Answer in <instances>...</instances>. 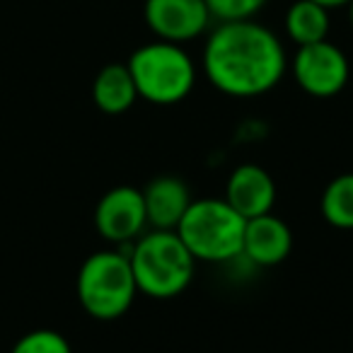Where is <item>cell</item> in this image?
I'll return each instance as SVG.
<instances>
[{
  "mask_svg": "<svg viewBox=\"0 0 353 353\" xmlns=\"http://www.w3.org/2000/svg\"><path fill=\"white\" fill-rule=\"evenodd\" d=\"M201 68L218 92L252 99L279 88L288 70V56L276 32L261 22H218L203 44Z\"/></svg>",
  "mask_w": 353,
  "mask_h": 353,
  "instance_id": "cell-1",
  "label": "cell"
},
{
  "mask_svg": "<svg viewBox=\"0 0 353 353\" xmlns=\"http://www.w3.org/2000/svg\"><path fill=\"white\" fill-rule=\"evenodd\" d=\"M138 293L170 300L189 288L196 259L174 230H145L126 250Z\"/></svg>",
  "mask_w": 353,
  "mask_h": 353,
  "instance_id": "cell-2",
  "label": "cell"
},
{
  "mask_svg": "<svg viewBox=\"0 0 353 353\" xmlns=\"http://www.w3.org/2000/svg\"><path fill=\"white\" fill-rule=\"evenodd\" d=\"M126 65L136 83L138 97L157 107L184 102L199 78L192 54L182 44L162 39L138 46L128 56Z\"/></svg>",
  "mask_w": 353,
  "mask_h": 353,
  "instance_id": "cell-3",
  "label": "cell"
},
{
  "mask_svg": "<svg viewBox=\"0 0 353 353\" xmlns=\"http://www.w3.org/2000/svg\"><path fill=\"white\" fill-rule=\"evenodd\" d=\"M75 295L85 312L99 322H114L131 310L138 295V285L133 279L131 261L126 250L92 252L80 264L75 279Z\"/></svg>",
  "mask_w": 353,
  "mask_h": 353,
  "instance_id": "cell-4",
  "label": "cell"
},
{
  "mask_svg": "<svg viewBox=\"0 0 353 353\" xmlns=\"http://www.w3.org/2000/svg\"><path fill=\"white\" fill-rule=\"evenodd\" d=\"M245 223L225 199L206 196L194 199L174 232L196 264H228L242 259Z\"/></svg>",
  "mask_w": 353,
  "mask_h": 353,
  "instance_id": "cell-5",
  "label": "cell"
},
{
  "mask_svg": "<svg viewBox=\"0 0 353 353\" xmlns=\"http://www.w3.org/2000/svg\"><path fill=\"white\" fill-rule=\"evenodd\" d=\"M288 68L298 88L317 99L336 97L351 78L348 56L329 39L298 46L295 56L288 61Z\"/></svg>",
  "mask_w": 353,
  "mask_h": 353,
  "instance_id": "cell-6",
  "label": "cell"
},
{
  "mask_svg": "<svg viewBox=\"0 0 353 353\" xmlns=\"http://www.w3.org/2000/svg\"><path fill=\"white\" fill-rule=\"evenodd\" d=\"M94 230L114 247H128L148 230L143 189L121 184L109 189L94 206Z\"/></svg>",
  "mask_w": 353,
  "mask_h": 353,
  "instance_id": "cell-7",
  "label": "cell"
},
{
  "mask_svg": "<svg viewBox=\"0 0 353 353\" xmlns=\"http://www.w3.org/2000/svg\"><path fill=\"white\" fill-rule=\"evenodd\" d=\"M143 22L155 39L184 46L206 34L213 17L206 0H143Z\"/></svg>",
  "mask_w": 353,
  "mask_h": 353,
  "instance_id": "cell-8",
  "label": "cell"
},
{
  "mask_svg": "<svg viewBox=\"0 0 353 353\" xmlns=\"http://www.w3.org/2000/svg\"><path fill=\"white\" fill-rule=\"evenodd\" d=\"M290 252H293V230L283 218L264 213L245 223L242 259L261 269H271L283 264Z\"/></svg>",
  "mask_w": 353,
  "mask_h": 353,
  "instance_id": "cell-9",
  "label": "cell"
},
{
  "mask_svg": "<svg viewBox=\"0 0 353 353\" xmlns=\"http://www.w3.org/2000/svg\"><path fill=\"white\" fill-rule=\"evenodd\" d=\"M276 196H279V189H276L274 176L264 167L254 165V162H245V165L235 167L230 172L225 182V196L223 199L245 221H250V218L274 211Z\"/></svg>",
  "mask_w": 353,
  "mask_h": 353,
  "instance_id": "cell-10",
  "label": "cell"
},
{
  "mask_svg": "<svg viewBox=\"0 0 353 353\" xmlns=\"http://www.w3.org/2000/svg\"><path fill=\"white\" fill-rule=\"evenodd\" d=\"M143 201L150 230H176L194 199L184 179L174 174H160L145 184Z\"/></svg>",
  "mask_w": 353,
  "mask_h": 353,
  "instance_id": "cell-11",
  "label": "cell"
},
{
  "mask_svg": "<svg viewBox=\"0 0 353 353\" xmlns=\"http://www.w3.org/2000/svg\"><path fill=\"white\" fill-rule=\"evenodd\" d=\"M138 90L126 63H107L92 83V102L102 114L119 117L136 104Z\"/></svg>",
  "mask_w": 353,
  "mask_h": 353,
  "instance_id": "cell-12",
  "label": "cell"
},
{
  "mask_svg": "<svg viewBox=\"0 0 353 353\" xmlns=\"http://www.w3.org/2000/svg\"><path fill=\"white\" fill-rule=\"evenodd\" d=\"M329 27H332L329 10L317 6V3H312V0H293L283 17L285 37L295 46H307V44L324 41L329 37Z\"/></svg>",
  "mask_w": 353,
  "mask_h": 353,
  "instance_id": "cell-13",
  "label": "cell"
},
{
  "mask_svg": "<svg viewBox=\"0 0 353 353\" xmlns=\"http://www.w3.org/2000/svg\"><path fill=\"white\" fill-rule=\"evenodd\" d=\"M319 213L327 225L336 230H353V172L334 176L319 199Z\"/></svg>",
  "mask_w": 353,
  "mask_h": 353,
  "instance_id": "cell-14",
  "label": "cell"
},
{
  "mask_svg": "<svg viewBox=\"0 0 353 353\" xmlns=\"http://www.w3.org/2000/svg\"><path fill=\"white\" fill-rule=\"evenodd\" d=\"M10 353H73V346L56 329H32L17 339Z\"/></svg>",
  "mask_w": 353,
  "mask_h": 353,
  "instance_id": "cell-15",
  "label": "cell"
},
{
  "mask_svg": "<svg viewBox=\"0 0 353 353\" xmlns=\"http://www.w3.org/2000/svg\"><path fill=\"white\" fill-rule=\"evenodd\" d=\"M269 0H206L208 12L216 22L254 20Z\"/></svg>",
  "mask_w": 353,
  "mask_h": 353,
  "instance_id": "cell-16",
  "label": "cell"
},
{
  "mask_svg": "<svg viewBox=\"0 0 353 353\" xmlns=\"http://www.w3.org/2000/svg\"><path fill=\"white\" fill-rule=\"evenodd\" d=\"M312 3H317V6L327 8V10H334V8H346L351 0H312Z\"/></svg>",
  "mask_w": 353,
  "mask_h": 353,
  "instance_id": "cell-17",
  "label": "cell"
},
{
  "mask_svg": "<svg viewBox=\"0 0 353 353\" xmlns=\"http://www.w3.org/2000/svg\"><path fill=\"white\" fill-rule=\"evenodd\" d=\"M346 12H348V27L353 30V0L346 6Z\"/></svg>",
  "mask_w": 353,
  "mask_h": 353,
  "instance_id": "cell-18",
  "label": "cell"
}]
</instances>
